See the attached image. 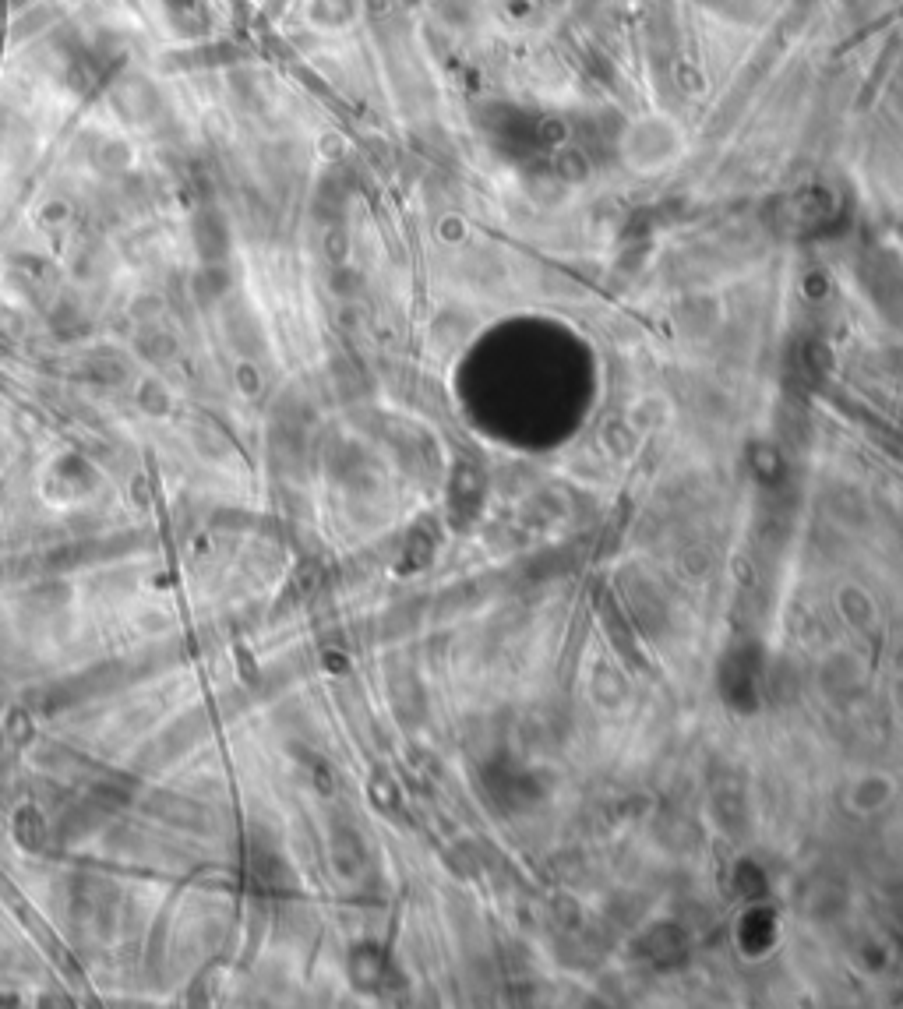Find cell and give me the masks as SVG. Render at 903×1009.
I'll return each instance as SVG.
<instances>
[{"label":"cell","mask_w":903,"mask_h":1009,"mask_svg":"<svg viewBox=\"0 0 903 1009\" xmlns=\"http://www.w3.org/2000/svg\"><path fill=\"white\" fill-rule=\"evenodd\" d=\"M195 244H198V255L205 258V265L219 262V258L230 251V230H226V219L219 216V212H198Z\"/></svg>","instance_id":"cell-1"},{"label":"cell","mask_w":903,"mask_h":1009,"mask_svg":"<svg viewBox=\"0 0 903 1009\" xmlns=\"http://www.w3.org/2000/svg\"><path fill=\"white\" fill-rule=\"evenodd\" d=\"M149 808L159 815V819H166L170 826H184V830H198V826L205 823L202 808H198L191 798H180V794H156Z\"/></svg>","instance_id":"cell-2"},{"label":"cell","mask_w":903,"mask_h":1009,"mask_svg":"<svg viewBox=\"0 0 903 1009\" xmlns=\"http://www.w3.org/2000/svg\"><path fill=\"white\" fill-rule=\"evenodd\" d=\"M166 15L184 36H195L209 25V11H205L202 0H166Z\"/></svg>","instance_id":"cell-3"},{"label":"cell","mask_w":903,"mask_h":1009,"mask_svg":"<svg viewBox=\"0 0 903 1009\" xmlns=\"http://www.w3.org/2000/svg\"><path fill=\"white\" fill-rule=\"evenodd\" d=\"M85 374H89L92 382L113 385V382H120L127 371H124V364H120L117 357H110V353H92V357L85 360Z\"/></svg>","instance_id":"cell-4"},{"label":"cell","mask_w":903,"mask_h":1009,"mask_svg":"<svg viewBox=\"0 0 903 1009\" xmlns=\"http://www.w3.org/2000/svg\"><path fill=\"white\" fill-rule=\"evenodd\" d=\"M226 286H230V276H226V272L219 269V262L205 265V272H198V279H195V290L202 293L205 300L219 297V293H223Z\"/></svg>","instance_id":"cell-5"},{"label":"cell","mask_w":903,"mask_h":1009,"mask_svg":"<svg viewBox=\"0 0 903 1009\" xmlns=\"http://www.w3.org/2000/svg\"><path fill=\"white\" fill-rule=\"evenodd\" d=\"M138 346H142V353H145V357H152V360H166L173 353V339L170 336H156V332H145V336L138 339Z\"/></svg>","instance_id":"cell-6"}]
</instances>
